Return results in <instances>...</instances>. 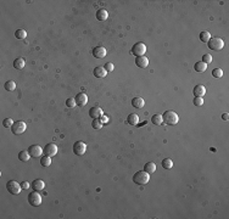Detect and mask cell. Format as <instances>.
<instances>
[{"label": "cell", "mask_w": 229, "mask_h": 219, "mask_svg": "<svg viewBox=\"0 0 229 219\" xmlns=\"http://www.w3.org/2000/svg\"><path fill=\"white\" fill-rule=\"evenodd\" d=\"M149 180H150V175H149V173L145 172V171H139V172H137V173L133 175V181H134L137 185H140V186L147 184Z\"/></svg>", "instance_id": "6da1fadb"}, {"label": "cell", "mask_w": 229, "mask_h": 219, "mask_svg": "<svg viewBox=\"0 0 229 219\" xmlns=\"http://www.w3.org/2000/svg\"><path fill=\"white\" fill-rule=\"evenodd\" d=\"M162 120H163V123H166L167 125H174V124L178 123L179 117H178V115H177L174 111L168 110V111H166V112L163 113Z\"/></svg>", "instance_id": "7a4b0ae2"}, {"label": "cell", "mask_w": 229, "mask_h": 219, "mask_svg": "<svg viewBox=\"0 0 229 219\" xmlns=\"http://www.w3.org/2000/svg\"><path fill=\"white\" fill-rule=\"evenodd\" d=\"M208 49L212 51H221L224 46V41L221 38H211L207 41Z\"/></svg>", "instance_id": "3957f363"}, {"label": "cell", "mask_w": 229, "mask_h": 219, "mask_svg": "<svg viewBox=\"0 0 229 219\" xmlns=\"http://www.w3.org/2000/svg\"><path fill=\"white\" fill-rule=\"evenodd\" d=\"M6 189L11 195H19L21 192L22 186L20 183H17L16 180H10L6 183Z\"/></svg>", "instance_id": "277c9868"}, {"label": "cell", "mask_w": 229, "mask_h": 219, "mask_svg": "<svg viewBox=\"0 0 229 219\" xmlns=\"http://www.w3.org/2000/svg\"><path fill=\"white\" fill-rule=\"evenodd\" d=\"M146 53V46L144 43H135L132 48V54L135 55L137 57L138 56H144V54Z\"/></svg>", "instance_id": "5b68a950"}, {"label": "cell", "mask_w": 229, "mask_h": 219, "mask_svg": "<svg viewBox=\"0 0 229 219\" xmlns=\"http://www.w3.org/2000/svg\"><path fill=\"white\" fill-rule=\"evenodd\" d=\"M28 202H29L31 206L38 207V206H40V203H42V196L38 194V191L34 190L33 192H31V194L28 195Z\"/></svg>", "instance_id": "8992f818"}, {"label": "cell", "mask_w": 229, "mask_h": 219, "mask_svg": "<svg viewBox=\"0 0 229 219\" xmlns=\"http://www.w3.org/2000/svg\"><path fill=\"white\" fill-rule=\"evenodd\" d=\"M26 129H27V125H26V123L22 122V120L15 122L14 125H12V128H11V130H12V133H14L15 135H20L22 133H24Z\"/></svg>", "instance_id": "52a82bcc"}, {"label": "cell", "mask_w": 229, "mask_h": 219, "mask_svg": "<svg viewBox=\"0 0 229 219\" xmlns=\"http://www.w3.org/2000/svg\"><path fill=\"white\" fill-rule=\"evenodd\" d=\"M85 151H87V144H85V142H83V141H77V142H74V145H73V152H74L77 156H82V155H84Z\"/></svg>", "instance_id": "ba28073f"}, {"label": "cell", "mask_w": 229, "mask_h": 219, "mask_svg": "<svg viewBox=\"0 0 229 219\" xmlns=\"http://www.w3.org/2000/svg\"><path fill=\"white\" fill-rule=\"evenodd\" d=\"M28 152H29L31 157L37 158V157H40L42 156V154L44 152V149H42L39 145H32V146L28 147Z\"/></svg>", "instance_id": "9c48e42d"}, {"label": "cell", "mask_w": 229, "mask_h": 219, "mask_svg": "<svg viewBox=\"0 0 229 219\" xmlns=\"http://www.w3.org/2000/svg\"><path fill=\"white\" fill-rule=\"evenodd\" d=\"M44 154L49 157H53L57 154V146L55 144H46L44 147Z\"/></svg>", "instance_id": "30bf717a"}, {"label": "cell", "mask_w": 229, "mask_h": 219, "mask_svg": "<svg viewBox=\"0 0 229 219\" xmlns=\"http://www.w3.org/2000/svg\"><path fill=\"white\" fill-rule=\"evenodd\" d=\"M89 116L90 118L93 120H99L101 116H103V110L99 107V106H94L89 110Z\"/></svg>", "instance_id": "8fae6325"}, {"label": "cell", "mask_w": 229, "mask_h": 219, "mask_svg": "<svg viewBox=\"0 0 229 219\" xmlns=\"http://www.w3.org/2000/svg\"><path fill=\"white\" fill-rule=\"evenodd\" d=\"M106 54H107V51H106V49L103 48V46H96V48L93 49V55L96 59H104L105 56H106Z\"/></svg>", "instance_id": "7c38bea8"}, {"label": "cell", "mask_w": 229, "mask_h": 219, "mask_svg": "<svg viewBox=\"0 0 229 219\" xmlns=\"http://www.w3.org/2000/svg\"><path fill=\"white\" fill-rule=\"evenodd\" d=\"M74 100H76V103H77L78 106H85L87 102H88V96H87V94H84V93H79V94L76 95Z\"/></svg>", "instance_id": "4fadbf2b"}, {"label": "cell", "mask_w": 229, "mask_h": 219, "mask_svg": "<svg viewBox=\"0 0 229 219\" xmlns=\"http://www.w3.org/2000/svg\"><path fill=\"white\" fill-rule=\"evenodd\" d=\"M193 93H194V95H195V96H197V98H202V96L206 94V88H205L204 85H201V84H199V85H195V86H194V90H193Z\"/></svg>", "instance_id": "5bb4252c"}, {"label": "cell", "mask_w": 229, "mask_h": 219, "mask_svg": "<svg viewBox=\"0 0 229 219\" xmlns=\"http://www.w3.org/2000/svg\"><path fill=\"white\" fill-rule=\"evenodd\" d=\"M135 65L139 67V68H146L147 65H149V60L146 59L145 56H138L135 59Z\"/></svg>", "instance_id": "9a60e30c"}, {"label": "cell", "mask_w": 229, "mask_h": 219, "mask_svg": "<svg viewBox=\"0 0 229 219\" xmlns=\"http://www.w3.org/2000/svg\"><path fill=\"white\" fill-rule=\"evenodd\" d=\"M93 73H94V76H95L96 78H105L106 74H107V71L105 69V67L99 66V67H95V69H94Z\"/></svg>", "instance_id": "2e32d148"}, {"label": "cell", "mask_w": 229, "mask_h": 219, "mask_svg": "<svg viewBox=\"0 0 229 219\" xmlns=\"http://www.w3.org/2000/svg\"><path fill=\"white\" fill-rule=\"evenodd\" d=\"M144 105H145V100L143 99V98H134V99L132 100V106L134 108L140 110V108L144 107Z\"/></svg>", "instance_id": "e0dca14e"}, {"label": "cell", "mask_w": 229, "mask_h": 219, "mask_svg": "<svg viewBox=\"0 0 229 219\" xmlns=\"http://www.w3.org/2000/svg\"><path fill=\"white\" fill-rule=\"evenodd\" d=\"M107 17H108V12H107L105 9L98 10V12H96V19H98V21L104 22V21L107 20Z\"/></svg>", "instance_id": "ac0fdd59"}, {"label": "cell", "mask_w": 229, "mask_h": 219, "mask_svg": "<svg viewBox=\"0 0 229 219\" xmlns=\"http://www.w3.org/2000/svg\"><path fill=\"white\" fill-rule=\"evenodd\" d=\"M194 69H195L196 72H199V73H201V72H205V71L207 69V65H206L205 62H202V61H199V62H196V63H195V66H194Z\"/></svg>", "instance_id": "d6986e66"}, {"label": "cell", "mask_w": 229, "mask_h": 219, "mask_svg": "<svg viewBox=\"0 0 229 219\" xmlns=\"http://www.w3.org/2000/svg\"><path fill=\"white\" fill-rule=\"evenodd\" d=\"M127 122H128V124H130V125H137V124L139 123V116L135 115V113H130V115L127 117Z\"/></svg>", "instance_id": "ffe728a7"}, {"label": "cell", "mask_w": 229, "mask_h": 219, "mask_svg": "<svg viewBox=\"0 0 229 219\" xmlns=\"http://www.w3.org/2000/svg\"><path fill=\"white\" fill-rule=\"evenodd\" d=\"M32 187L36 190V191H40V190H43L44 187H45V184H44V181L40 179H37L34 180L33 183H32Z\"/></svg>", "instance_id": "44dd1931"}, {"label": "cell", "mask_w": 229, "mask_h": 219, "mask_svg": "<svg viewBox=\"0 0 229 219\" xmlns=\"http://www.w3.org/2000/svg\"><path fill=\"white\" fill-rule=\"evenodd\" d=\"M144 171L147 172L149 174L150 173H154L156 171V164L154 162H147V163H145V166H144Z\"/></svg>", "instance_id": "7402d4cb"}, {"label": "cell", "mask_w": 229, "mask_h": 219, "mask_svg": "<svg viewBox=\"0 0 229 219\" xmlns=\"http://www.w3.org/2000/svg\"><path fill=\"white\" fill-rule=\"evenodd\" d=\"M24 60L22 59V57H19V59H16V60L14 61V68L15 69H22L23 67H24Z\"/></svg>", "instance_id": "603a6c76"}, {"label": "cell", "mask_w": 229, "mask_h": 219, "mask_svg": "<svg viewBox=\"0 0 229 219\" xmlns=\"http://www.w3.org/2000/svg\"><path fill=\"white\" fill-rule=\"evenodd\" d=\"M151 122L155 124V125H161L162 123H163V120H162V115H154L152 117H151Z\"/></svg>", "instance_id": "cb8c5ba5"}, {"label": "cell", "mask_w": 229, "mask_h": 219, "mask_svg": "<svg viewBox=\"0 0 229 219\" xmlns=\"http://www.w3.org/2000/svg\"><path fill=\"white\" fill-rule=\"evenodd\" d=\"M4 88H5V90H7V91H14V90L16 89V83H15L14 80H7V82L5 83V85H4Z\"/></svg>", "instance_id": "d4e9b609"}, {"label": "cell", "mask_w": 229, "mask_h": 219, "mask_svg": "<svg viewBox=\"0 0 229 219\" xmlns=\"http://www.w3.org/2000/svg\"><path fill=\"white\" fill-rule=\"evenodd\" d=\"M29 157H31V155H29L28 151H21V152L19 154V159L22 161V162H27V161L29 159Z\"/></svg>", "instance_id": "484cf974"}, {"label": "cell", "mask_w": 229, "mask_h": 219, "mask_svg": "<svg viewBox=\"0 0 229 219\" xmlns=\"http://www.w3.org/2000/svg\"><path fill=\"white\" fill-rule=\"evenodd\" d=\"M40 164H42L43 167H45V168H46V167H49V166L51 164V157H49V156H46V155H45L44 157H42V158H40Z\"/></svg>", "instance_id": "4316f807"}, {"label": "cell", "mask_w": 229, "mask_h": 219, "mask_svg": "<svg viewBox=\"0 0 229 219\" xmlns=\"http://www.w3.org/2000/svg\"><path fill=\"white\" fill-rule=\"evenodd\" d=\"M162 167H163L165 169H171V168H173V161L171 158H165L162 161Z\"/></svg>", "instance_id": "83f0119b"}, {"label": "cell", "mask_w": 229, "mask_h": 219, "mask_svg": "<svg viewBox=\"0 0 229 219\" xmlns=\"http://www.w3.org/2000/svg\"><path fill=\"white\" fill-rule=\"evenodd\" d=\"M210 39H211L210 32H201V33H200V40H201L202 43H207Z\"/></svg>", "instance_id": "f1b7e54d"}, {"label": "cell", "mask_w": 229, "mask_h": 219, "mask_svg": "<svg viewBox=\"0 0 229 219\" xmlns=\"http://www.w3.org/2000/svg\"><path fill=\"white\" fill-rule=\"evenodd\" d=\"M15 37L17 39H26L27 37V32L23 29H17V32H15Z\"/></svg>", "instance_id": "f546056e"}, {"label": "cell", "mask_w": 229, "mask_h": 219, "mask_svg": "<svg viewBox=\"0 0 229 219\" xmlns=\"http://www.w3.org/2000/svg\"><path fill=\"white\" fill-rule=\"evenodd\" d=\"M212 76H213L214 78H222V76H223V71H222L221 68H214V69L212 71Z\"/></svg>", "instance_id": "4dcf8cb0"}, {"label": "cell", "mask_w": 229, "mask_h": 219, "mask_svg": "<svg viewBox=\"0 0 229 219\" xmlns=\"http://www.w3.org/2000/svg\"><path fill=\"white\" fill-rule=\"evenodd\" d=\"M76 100H74V98H70V99L66 100V106L68 107V108H73V107H76Z\"/></svg>", "instance_id": "1f68e13d"}, {"label": "cell", "mask_w": 229, "mask_h": 219, "mask_svg": "<svg viewBox=\"0 0 229 219\" xmlns=\"http://www.w3.org/2000/svg\"><path fill=\"white\" fill-rule=\"evenodd\" d=\"M14 123H15V122L11 120V118H5V120H2V125H4L5 128H12Z\"/></svg>", "instance_id": "d6a6232c"}, {"label": "cell", "mask_w": 229, "mask_h": 219, "mask_svg": "<svg viewBox=\"0 0 229 219\" xmlns=\"http://www.w3.org/2000/svg\"><path fill=\"white\" fill-rule=\"evenodd\" d=\"M91 127H93L94 129H101V128H103V123L100 122V120H93V123H91Z\"/></svg>", "instance_id": "836d02e7"}, {"label": "cell", "mask_w": 229, "mask_h": 219, "mask_svg": "<svg viewBox=\"0 0 229 219\" xmlns=\"http://www.w3.org/2000/svg\"><path fill=\"white\" fill-rule=\"evenodd\" d=\"M194 105H195V106H202V105H204V99H202V98L195 96V98H194Z\"/></svg>", "instance_id": "e575fe53"}, {"label": "cell", "mask_w": 229, "mask_h": 219, "mask_svg": "<svg viewBox=\"0 0 229 219\" xmlns=\"http://www.w3.org/2000/svg\"><path fill=\"white\" fill-rule=\"evenodd\" d=\"M202 62H205L206 65L211 63V62H212V56H211L210 54H205V55L202 56Z\"/></svg>", "instance_id": "d590c367"}, {"label": "cell", "mask_w": 229, "mask_h": 219, "mask_svg": "<svg viewBox=\"0 0 229 219\" xmlns=\"http://www.w3.org/2000/svg\"><path fill=\"white\" fill-rule=\"evenodd\" d=\"M104 67H105V69H106L107 72H111V71H113V68H115V66H113L111 62H107Z\"/></svg>", "instance_id": "8d00e7d4"}, {"label": "cell", "mask_w": 229, "mask_h": 219, "mask_svg": "<svg viewBox=\"0 0 229 219\" xmlns=\"http://www.w3.org/2000/svg\"><path fill=\"white\" fill-rule=\"evenodd\" d=\"M108 120H110V118H108L106 115H103V116L100 117V122H101L103 124H105V123H108Z\"/></svg>", "instance_id": "74e56055"}, {"label": "cell", "mask_w": 229, "mask_h": 219, "mask_svg": "<svg viewBox=\"0 0 229 219\" xmlns=\"http://www.w3.org/2000/svg\"><path fill=\"white\" fill-rule=\"evenodd\" d=\"M21 186H22V189H26V190H27V189H29V183H28V181H23L21 184Z\"/></svg>", "instance_id": "f35d334b"}, {"label": "cell", "mask_w": 229, "mask_h": 219, "mask_svg": "<svg viewBox=\"0 0 229 219\" xmlns=\"http://www.w3.org/2000/svg\"><path fill=\"white\" fill-rule=\"evenodd\" d=\"M228 117H229L228 113H223V115H222V118L224 120H228Z\"/></svg>", "instance_id": "ab89813d"}]
</instances>
